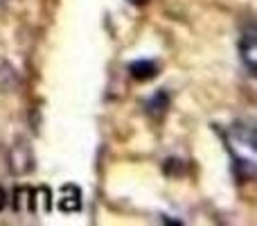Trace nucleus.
<instances>
[{
	"mask_svg": "<svg viewBox=\"0 0 257 226\" xmlns=\"http://www.w3.org/2000/svg\"><path fill=\"white\" fill-rule=\"evenodd\" d=\"M18 84V75L12 70L7 61H0V89L3 91H9Z\"/></svg>",
	"mask_w": 257,
	"mask_h": 226,
	"instance_id": "0eeeda50",
	"label": "nucleus"
},
{
	"mask_svg": "<svg viewBox=\"0 0 257 226\" xmlns=\"http://www.w3.org/2000/svg\"><path fill=\"white\" fill-rule=\"evenodd\" d=\"M59 208L63 213H70V210H79L81 208V192L77 186H63L61 195H59Z\"/></svg>",
	"mask_w": 257,
	"mask_h": 226,
	"instance_id": "20e7f679",
	"label": "nucleus"
},
{
	"mask_svg": "<svg viewBox=\"0 0 257 226\" xmlns=\"http://www.w3.org/2000/svg\"><path fill=\"white\" fill-rule=\"evenodd\" d=\"M235 170L241 179L255 177V129L248 124H232L226 136Z\"/></svg>",
	"mask_w": 257,
	"mask_h": 226,
	"instance_id": "f257e3e1",
	"label": "nucleus"
},
{
	"mask_svg": "<svg viewBox=\"0 0 257 226\" xmlns=\"http://www.w3.org/2000/svg\"><path fill=\"white\" fill-rule=\"evenodd\" d=\"M145 107L154 118H160V115L165 113V109L169 107V95L165 93V91H158V93H154L149 100H147Z\"/></svg>",
	"mask_w": 257,
	"mask_h": 226,
	"instance_id": "423d86ee",
	"label": "nucleus"
},
{
	"mask_svg": "<svg viewBox=\"0 0 257 226\" xmlns=\"http://www.w3.org/2000/svg\"><path fill=\"white\" fill-rule=\"evenodd\" d=\"M9 168L14 174H27L34 168V154L27 140H16L9 152Z\"/></svg>",
	"mask_w": 257,
	"mask_h": 226,
	"instance_id": "f03ea898",
	"label": "nucleus"
},
{
	"mask_svg": "<svg viewBox=\"0 0 257 226\" xmlns=\"http://www.w3.org/2000/svg\"><path fill=\"white\" fill-rule=\"evenodd\" d=\"M5 204H7V195H5L3 186H0V210H3V208H5Z\"/></svg>",
	"mask_w": 257,
	"mask_h": 226,
	"instance_id": "6e6552de",
	"label": "nucleus"
},
{
	"mask_svg": "<svg viewBox=\"0 0 257 226\" xmlns=\"http://www.w3.org/2000/svg\"><path fill=\"white\" fill-rule=\"evenodd\" d=\"M128 72H131V77H136V80H149V77H154L156 72H158V66H156V61L142 59V61H133L131 66H128Z\"/></svg>",
	"mask_w": 257,
	"mask_h": 226,
	"instance_id": "39448f33",
	"label": "nucleus"
},
{
	"mask_svg": "<svg viewBox=\"0 0 257 226\" xmlns=\"http://www.w3.org/2000/svg\"><path fill=\"white\" fill-rule=\"evenodd\" d=\"M257 36H255V25H248L244 32H241V39H239V54H241V61H244L246 70L250 75H255V63H257Z\"/></svg>",
	"mask_w": 257,
	"mask_h": 226,
	"instance_id": "7ed1b4c3",
	"label": "nucleus"
},
{
	"mask_svg": "<svg viewBox=\"0 0 257 226\" xmlns=\"http://www.w3.org/2000/svg\"><path fill=\"white\" fill-rule=\"evenodd\" d=\"M3 3H7V0H0V5H3Z\"/></svg>",
	"mask_w": 257,
	"mask_h": 226,
	"instance_id": "1a4fd4ad",
	"label": "nucleus"
}]
</instances>
